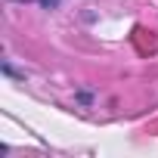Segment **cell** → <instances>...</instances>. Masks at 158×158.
<instances>
[{"label": "cell", "mask_w": 158, "mask_h": 158, "mask_svg": "<svg viewBox=\"0 0 158 158\" xmlns=\"http://www.w3.org/2000/svg\"><path fill=\"white\" fill-rule=\"evenodd\" d=\"M34 3H40L44 10H56V6L62 3V0H34Z\"/></svg>", "instance_id": "1"}]
</instances>
